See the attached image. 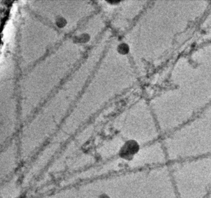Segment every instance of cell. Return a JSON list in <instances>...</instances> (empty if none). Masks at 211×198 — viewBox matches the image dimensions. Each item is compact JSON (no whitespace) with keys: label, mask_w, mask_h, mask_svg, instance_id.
Instances as JSON below:
<instances>
[{"label":"cell","mask_w":211,"mask_h":198,"mask_svg":"<svg viewBox=\"0 0 211 198\" xmlns=\"http://www.w3.org/2000/svg\"><path fill=\"white\" fill-rule=\"evenodd\" d=\"M118 51L122 54H126L129 51V48L126 44H122L119 46Z\"/></svg>","instance_id":"1"},{"label":"cell","mask_w":211,"mask_h":198,"mask_svg":"<svg viewBox=\"0 0 211 198\" xmlns=\"http://www.w3.org/2000/svg\"><path fill=\"white\" fill-rule=\"evenodd\" d=\"M98 198H109V197L106 194H102L99 196Z\"/></svg>","instance_id":"2"}]
</instances>
